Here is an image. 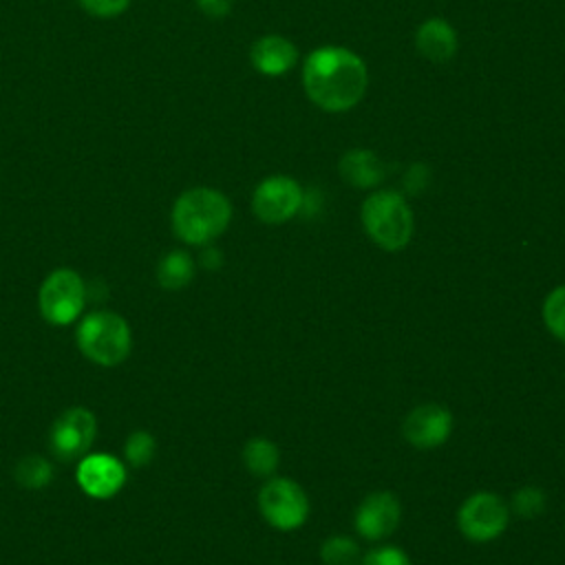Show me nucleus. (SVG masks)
Here are the masks:
<instances>
[{
    "label": "nucleus",
    "instance_id": "nucleus-1",
    "mask_svg": "<svg viewBox=\"0 0 565 565\" xmlns=\"http://www.w3.org/2000/svg\"><path fill=\"white\" fill-rule=\"evenodd\" d=\"M369 75L360 55L344 46H318L302 66L307 97L327 113L351 110L366 93Z\"/></svg>",
    "mask_w": 565,
    "mask_h": 565
},
{
    "label": "nucleus",
    "instance_id": "nucleus-2",
    "mask_svg": "<svg viewBox=\"0 0 565 565\" xmlns=\"http://www.w3.org/2000/svg\"><path fill=\"white\" fill-rule=\"evenodd\" d=\"M232 218L227 196L214 188L185 190L172 207V230L188 245H207L221 236Z\"/></svg>",
    "mask_w": 565,
    "mask_h": 565
},
{
    "label": "nucleus",
    "instance_id": "nucleus-3",
    "mask_svg": "<svg viewBox=\"0 0 565 565\" xmlns=\"http://www.w3.org/2000/svg\"><path fill=\"white\" fill-rule=\"evenodd\" d=\"M362 225L371 241L386 252H397L408 245L415 221L406 199L393 190H380L362 203Z\"/></svg>",
    "mask_w": 565,
    "mask_h": 565
},
{
    "label": "nucleus",
    "instance_id": "nucleus-4",
    "mask_svg": "<svg viewBox=\"0 0 565 565\" xmlns=\"http://www.w3.org/2000/svg\"><path fill=\"white\" fill-rule=\"evenodd\" d=\"M128 322L115 311H90L77 327L79 351L99 366H117L130 353Z\"/></svg>",
    "mask_w": 565,
    "mask_h": 565
},
{
    "label": "nucleus",
    "instance_id": "nucleus-5",
    "mask_svg": "<svg viewBox=\"0 0 565 565\" xmlns=\"http://www.w3.org/2000/svg\"><path fill=\"white\" fill-rule=\"evenodd\" d=\"M86 285L82 276L73 269H55L51 271L38 294L40 313L46 322L55 327L71 324L86 305Z\"/></svg>",
    "mask_w": 565,
    "mask_h": 565
},
{
    "label": "nucleus",
    "instance_id": "nucleus-6",
    "mask_svg": "<svg viewBox=\"0 0 565 565\" xmlns=\"http://www.w3.org/2000/svg\"><path fill=\"white\" fill-rule=\"evenodd\" d=\"M258 510L271 527L291 532L305 525L309 516V497L294 479L274 477L258 492Z\"/></svg>",
    "mask_w": 565,
    "mask_h": 565
},
{
    "label": "nucleus",
    "instance_id": "nucleus-7",
    "mask_svg": "<svg viewBox=\"0 0 565 565\" xmlns=\"http://www.w3.org/2000/svg\"><path fill=\"white\" fill-rule=\"evenodd\" d=\"M508 521L510 508L494 492L470 494L457 512V525L461 534L475 543L494 541L508 527Z\"/></svg>",
    "mask_w": 565,
    "mask_h": 565
},
{
    "label": "nucleus",
    "instance_id": "nucleus-8",
    "mask_svg": "<svg viewBox=\"0 0 565 565\" xmlns=\"http://www.w3.org/2000/svg\"><path fill=\"white\" fill-rule=\"evenodd\" d=\"M305 192L291 177L274 174L263 179L252 196L254 214L267 225H280L302 210Z\"/></svg>",
    "mask_w": 565,
    "mask_h": 565
},
{
    "label": "nucleus",
    "instance_id": "nucleus-9",
    "mask_svg": "<svg viewBox=\"0 0 565 565\" xmlns=\"http://www.w3.org/2000/svg\"><path fill=\"white\" fill-rule=\"evenodd\" d=\"M95 433H97L95 415L86 408L75 406V408L64 411L53 422L49 444H51V450L57 459L73 461V459H79L88 452V448L93 446Z\"/></svg>",
    "mask_w": 565,
    "mask_h": 565
},
{
    "label": "nucleus",
    "instance_id": "nucleus-10",
    "mask_svg": "<svg viewBox=\"0 0 565 565\" xmlns=\"http://www.w3.org/2000/svg\"><path fill=\"white\" fill-rule=\"evenodd\" d=\"M399 516H402L399 499L388 490H377L366 494L360 501L353 523H355V532L362 539L382 541L397 530Z\"/></svg>",
    "mask_w": 565,
    "mask_h": 565
},
{
    "label": "nucleus",
    "instance_id": "nucleus-11",
    "mask_svg": "<svg viewBox=\"0 0 565 565\" xmlns=\"http://www.w3.org/2000/svg\"><path fill=\"white\" fill-rule=\"evenodd\" d=\"M452 430V415L441 404H419L415 406L402 424L406 441L419 450L441 446Z\"/></svg>",
    "mask_w": 565,
    "mask_h": 565
},
{
    "label": "nucleus",
    "instance_id": "nucleus-12",
    "mask_svg": "<svg viewBox=\"0 0 565 565\" xmlns=\"http://www.w3.org/2000/svg\"><path fill=\"white\" fill-rule=\"evenodd\" d=\"M126 481L124 463L113 455H84L77 466V483L93 499H110Z\"/></svg>",
    "mask_w": 565,
    "mask_h": 565
},
{
    "label": "nucleus",
    "instance_id": "nucleus-13",
    "mask_svg": "<svg viewBox=\"0 0 565 565\" xmlns=\"http://www.w3.org/2000/svg\"><path fill=\"white\" fill-rule=\"evenodd\" d=\"M249 57L258 73L278 77V75H285L294 66L298 51L282 35H263L260 40L254 42Z\"/></svg>",
    "mask_w": 565,
    "mask_h": 565
},
{
    "label": "nucleus",
    "instance_id": "nucleus-14",
    "mask_svg": "<svg viewBox=\"0 0 565 565\" xmlns=\"http://www.w3.org/2000/svg\"><path fill=\"white\" fill-rule=\"evenodd\" d=\"M457 31L444 18H428L415 33L417 51L430 62H448L457 53Z\"/></svg>",
    "mask_w": 565,
    "mask_h": 565
},
{
    "label": "nucleus",
    "instance_id": "nucleus-15",
    "mask_svg": "<svg viewBox=\"0 0 565 565\" xmlns=\"http://www.w3.org/2000/svg\"><path fill=\"white\" fill-rule=\"evenodd\" d=\"M340 177L353 188H373L384 179V166L375 152L353 148L340 157Z\"/></svg>",
    "mask_w": 565,
    "mask_h": 565
},
{
    "label": "nucleus",
    "instance_id": "nucleus-16",
    "mask_svg": "<svg viewBox=\"0 0 565 565\" xmlns=\"http://www.w3.org/2000/svg\"><path fill=\"white\" fill-rule=\"evenodd\" d=\"M192 278H194V260L190 258V254L181 249L168 252L157 265V280L168 291L183 289Z\"/></svg>",
    "mask_w": 565,
    "mask_h": 565
},
{
    "label": "nucleus",
    "instance_id": "nucleus-17",
    "mask_svg": "<svg viewBox=\"0 0 565 565\" xmlns=\"http://www.w3.org/2000/svg\"><path fill=\"white\" fill-rule=\"evenodd\" d=\"M243 461L256 477H271L280 463L278 446L267 437H252L243 446Z\"/></svg>",
    "mask_w": 565,
    "mask_h": 565
},
{
    "label": "nucleus",
    "instance_id": "nucleus-18",
    "mask_svg": "<svg viewBox=\"0 0 565 565\" xmlns=\"http://www.w3.org/2000/svg\"><path fill=\"white\" fill-rule=\"evenodd\" d=\"M320 558L324 565H358L362 561V554L355 539L333 534L320 545Z\"/></svg>",
    "mask_w": 565,
    "mask_h": 565
},
{
    "label": "nucleus",
    "instance_id": "nucleus-19",
    "mask_svg": "<svg viewBox=\"0 0 565 565\" xmlns=\"http://www.w3.org/2000/svg\"><path fill=\"white\" fill-rule=\"evenodd\" d=\"M543 320L554 338L565 342V285L554 287L543 302Z\"/></svg>",
    "mask_w": 565,
    "mask_h": 565
},
{
    "label": "nucleus",
    "instance_id": "nucleus-20",
    "mask_svg": "<svg viewBox=\"0 0 565 565\" xmlns=\"http://www.w3.org/2000/svg\"><path fill=\"white\" fill-rule=\"evenodd\" d=\"M15 477L18 481L24 486V488H44L51 477H53V470H51V463L42 457H24L18 466H15Z\"/></svg>",
    "mask_w": 565,
    "mask_h": 565
},
{
    "label": "nucleus",
    "instance_id": "nucleus-21",
    "mask_svg": "<svg viewBox=\"0 0 565 565\" xmlns=\"http://www.w3.org/2000/svg\"><path fill=\"white\" fill-rule=\"evenodd\" d=\"M512 510L523 516V519H532L536 514L543 512L545 508V492L536 486H523L512 494Z\"/></svg>",
    "mask_w": 565,
    "mask_h": 565
},
{
    "label": "nucleus",
    "instance_id": "nucleus-22",
    "mask_svg": "<svg viewBox=\"0 0 565 565\" xmlns=\"http://www.w3.org/2000/svg\"><path fill=\"white\" fill-rule=\"evenodd\" d=\"M124 452H126V459H128L130 466L141 468V466H146V463L152 459V455H154V437H152L150 433H146V430H135V433L126 439Z\"/></svg>",
    "mask_w": 565,
    "mask_h": 565
},
{
    "label": "nucleus",
    "instance_id": "nucleus-23",
    "mask_svg": "<svg viewBox=\"0 0 565 565\" xmlns=\"http://www.w3.org/2000/svg\"><path fill=\"white\" fill-rule=\"evenodd\" d=\"M360 563L362 565H413L408 554L397 545H380L371 550Z\"/></svg>",
    "mask_w": 565,
    "mask_h": 565
},
{
    "label": "nucleus",
    "instance_id": "nucleus-24",
    "mask_svg": "<svg viewBox=\"0 0 565 565\" xmlns=\"http://www.w3.org/2000/svg\"><path fill=\"white\" fill-rule=\"evenodd\" d=\"M82 9L97 18H115L124 13L130 4V0H79Z\"/></svg>",
    "mask_w": 565,
    "mask_h": 565
},
{
    "label": "nucleus",
    "instance_id": "nucleus-25",
    "mask_svg": "<svg viewBox=\"0 0 565 565\" xmlns=\"http://www.w3.org/2000/svg\"><path fill=\"white\" fill-rule=\"evenodd\" d=\"M196 4L207 18H225L232 9V0H196Z\"/></svg>",
    "mask_w": 565,
    "mask_h": 565
},
{
    "label": "nucleus",
    "instance_id": "nucleus-26",
    "mask_svg": "<svg viewBox=\"0 0 565 565\" xmlns=\"http://www.w3.org/2000/svg\"><path fill=\"white\" fill-rule=\"evenodd\" d=\"M201 263H203L207 269H216V267L223 263V256H221L218 249L207 247V249L201 254Z\"/></svg>",
    "mask_w": 565,
    "mask_h": 565
}]
</instances>
